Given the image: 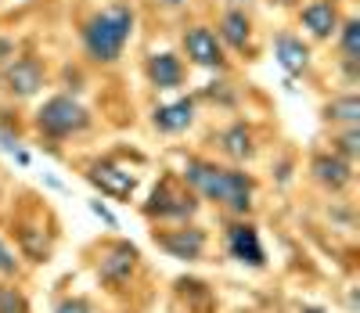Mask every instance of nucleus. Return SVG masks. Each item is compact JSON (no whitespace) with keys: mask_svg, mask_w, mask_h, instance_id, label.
<instances>
[{"mask_svg":"<svg viewBox=\"0 0 360 313\" xmlns=\"http://www.w3.org/2000/svg\"><path fill=\"white\" fill-rule=\"evenodd\" d=\"M180 180H184L198 198L224 205L231 216H249L252 212L256 180L238 166H217L209 159H188Z\"/></svg>","mask_w":360,"mask_h":313,"instance_id":"obj_1","label":"nucleus"},{"mask_svg":"<svg viewBox=\"0 0 360 313\" xmlns=\"http://www.w3.org/2000/svg\"><path fill=\"white\" fill-rule=\"evenodd\" d=\"M130 37H134V11L127 4H115L83 25V51L98 65H112V61L123 58Z\"/></svg>","mask_w":360,"mask_h":313,"instance_id":"obj_2","label":"nucleus"},{"mask_svg":"<svg viewBox=\"0 0 360 313\" xmlns=\"http://www.w3.org/2000/svg\"><path fill=\"white\" fill-rule=\"evenodd\" d=\"M90 267H94V277L98 285L108 288V292H127L137 274H141V253L137 245L127 241V238H108L101 245H94V260H90Z\"/></svg>","mask_w":360,"mask_h":313,"instance_id":"obj_3","label":"nucleus"},{"mask_svg":"<svg viewBox=\"0 0 360 313\" xmlns=\"http://www.w3.org/2000/svg\"><path fill=\"white\" fill-rule=\"evenodd\" d=\"M198 205H202L198 195H195L180 177H162V180L152 187L148 202L141 205V212H144L155 227H162V224H188L191 216L198 212Z\"/></svg>","mask_w":360,"mask_h":313,"instance_id":"obj_4","label":"nucleus"},{"mask_svg":"<svg viewBox=\"0 0 360 313\" xmlns=\"http://www.w3.org/2000/svg\"><path fill=\"white\" fill-rule=\"evenodd\" d=\"M86 127H90V112L69 94H54L37 108V130L51 141H69Z\"/></svg>","mask_w":360,"mask_h":313,"instance_id":"obj_5","label":"nucleus"},{"mask_svg":"<svg viewBox=\"0 0 360 313\" xmlns=\"http://www.w3.org/2000/svg\"><path fill=\"white\" fill-rule=\"evenodd\" d=\"M152 241L162 248V253L176 263H202L205 253H209V234L202 227H195L191 220L188 224H162L152 231Z\"/></svg>","mask_w":360,"mask_h":313,"instance_id":"obj_6","label":"nucleus"},{"mask_svg":"<svg viewBox=\"0 0 360 313\" xmlns=\"http://www.w3.org/2000/svg\"><path fill=\"white\" fill-rule=\"evenodd\" d=\"M224 248L234 263H242L249 270H263L266 267V248H263V238H259V227L245 216H238L234 224H227V234H224Z\"/></svg>","mask_w":360,"mask_h":313,"instance_id":"obj_7","label":"nucleus"},{"mask_svg":"<svg viewBox=\"0 0 360 313\" xmlns=\"http://www.w3.org/2000/svg\"><path fill=\"white\" fill-rule=\"evenodd\" d=\"M86 180L94 184L101 195L119 198V202H130V198H134V187H137L134 173H130V170H123V166H115L112 159L90 162V166H86Z\"/></svg>","mask_w":360,"mask_h":313,"instance_id":"obj_8","label":"nucleus"},{"mask_svg":"<svg viewBox=\"0 0 360 313\" xmlns=\"http://www.w3.org/2000/svg\"><path fill=\"white\" fill-rule=\"evenodd\" d=\"M44 79H47V72L40 65V58H29V54L4 61V72H0V83H4L15 98H33L44 87Z\"/></svg>","mask_w":360,"mask_h":313,"instance_id":"obj_9","label":"nucleus"},{"mask_svg":"<svg viewBox=\"0 0 360 313\" xmlns=\"http://www.w3.org/2000/svg\"><path fill=\"white\" fill-rule=\"evenodd\" d=\"M310 177L324 187V191H346L353 184V162L342 159L339 151H317L310 159Z\"/></svg>","mask_w":360,"mask_h":313,"instance_id":"obj_10","label":"nucleus"},{"mask_svg":"<svg viewBox=\"0 0 360 313\" xmlns=\"http://www.w3.org/2000/svg\"><path fill=\"white\" fill-rule=\"evenodd\" d=\"M184 54L191 58V65L224 69V44L213 29H205V25H191L184 33Z\"/></svg>","mask_w":360,"mask_h":313,"instance_id":"obj_11","label":"nucleus"},{"mask_svg":"<svg viewBox=\"0 0 360 313\" xmlns=\"http://www.w3.org/2000/svg\"><path fill=\"white\" fill-rule=\"evenodd\" d=\"M299 22H303V29L314 37V40H328L339 33V8L335 0H310V4L303 8V15H299Z\"/></svg>","mask_w":360,"mask_h":313,"instance_id":"obj_12","label":"nucleus"},{"mask_svg":"<svg viewBox=\"0 0 360 313\" xmlns=\"http://www.w3.org/2000/svg\"><path fill=\"white\" fill-rule=\"evenodd\" d=\"M152 122L159 134H184L195 122V98H176L169 105H159L152 112Z\"/></svg>","mask_w":360,"mask_h":313,"instance_id":"obj_13","label":"nucleus"},{"mask_svg":"<svg viewBox=\"0 0 360 313\" xmlns=\"http://www.w3.org/2000/svg\"><path fill=\"white\" fill-rule=\"evenodd\" d=\"M144 72H148V79H152V87L173 90V87L184 83V61H180L176 54H169V51H162V54L148 58V69Z\"/></svg>","mask_w":360,"mask_h":313,"instance_id":"obj_14","label":"nucleus"},{"mask_svg":"<svg viewBox=\"0 0 360 313\" xmlns=\"http://www.w3.org/2000/svg\"><path fill=\"white\" fill-rule=\"evenodd\" d=\"M274 54H278V65H281L288 76H299V72L310 69V47L299 40V37H292V33H281V37H278Z\"/></svg>","mask_w":360,"mask_h":313,"instance_id":"obj_15","label":"nucleus"},{"mask_svg":"<svg viewBox=\"0 0 360 313\" xmlns=\"http://www.w3.org/2000/svg\"><path fill=\"white\" fill-rule=\"evenodd\" d=\"M220 148H224L227 159L249 162L252 155H256V137H252V130L245 127V122H234V127H227V130L220 134Z\"/></svg>","mask_w":360,"mask_h":313,"instance_id":"obj_16","label":"nucleus"},{"mask_svg":"<svg viewBox=\"0 0 360 313\" xmlns=\"http://www.w3.org/2000/svg\"><path fill=\"white\" fill-rule=\"evenodd\" d=\"M220 44H227V47H234V51H245V44H249V37H252V25H249V15L245 11H227L224 18H220Z\"/></svg>","mask_w":360,"mask_h":313,"instance_id":"obj_17","label":"nucleus"},{"mask_svg":"<svg viewBox=\"0 0 360 313\" xmlns=\"http://www.w3.org/2000/svg\"><path fill=\"white\" fill-rule=\"evenodd\" d=\"M324 119L328 122H339V127H356L360 122V98L356 94H342L332 105H324Z\"/></svg>","mask_w":360,"mask_h":313,"instance_id":"obj_18","label":"nucleus"},{"mask_svg":"<svg viewBox=\"0 0 360 313\" xmlns=\"http://www.w3.org/2000/svg\"><path fill=\"white\" fill-rule=\"evenodd\" d=\"M339 51H342V61L349 69L360 61V18L339 22Z\"/></svg>","mask_w":360,"mask_h":313,"instance_id":"obj_19","label":"nucleus"},{"mask_svg":"<svg viewBox=\"0 0 360 313\" xmlns=\"http://www.w3.org/2000/svg\"><path fill=\"white\" fill-rule=\"evenodd\" d=\"M0 313H33L25 292L15 288V281H0Z\"/></svg>","mask_w":360,"mask_h":313,"instance_id":"obj_20","label":"nucleus"},{"mask_svg":"<svg viewBox=\"0 0 360 313\" xmlns=\"http://www.w3.org/2000/svg\"><path fill=\"white\" fill-rule=\"evenodd\" d=\"M22 277V256L18 248H11L4 238H0V281H18Z\"/></svg>","mask_w":360,"mask_h":313,"instance_id":"obj_21","label":"nucleus"},{"mask_svg":"<svg viewBox=\"0 0 360 313\" xmlns=\"http://www.w3.org/2000/svg\"><path fill=\"white\" fill-rule=\"evenodd\" d=\"M332 151H339L342 159H349V162H353L356 155H360V130H356V127H346V130L335 137V148H332Z\"/></svg>","mask_w":360,"mask_h":313,"instance_id":"obj_22","label":"nucleus"},{"mask_svg":"<svg viewBox=\"0 0 360 313\" xmlns=\"http://www.w3.org/2000/svg\"><path fill=\"white\" fill-rule=\"evenodd\" d=\"M54 313H94V302H90L86 295H65L54 306Z\"/></svg>","mask_w":360,"mask_h":313,"instance_id":"obj_23","label":"nucleus"},{"mask_svg":"<svg viewBox=\"0 0 360 313\" xmlns=\"http://www.w3.org/2000/svg\"><path fill=\"white\" fill-rule=\"evenodd\" d=\"M90 209H94V216H101V220H105L112 231H119V220H115V216L108 212V205H105V202H90Z\"/></svg>","mask_w":360,"mask_h":313,"instance_id":"obj_24","label":"nucleus"},{"mask_svg":"<svg viewBox=\"0 0 360 313\" xmlns=\"http://www.w3.org/2000/svg\"><path fill=\"white\" fill-rule=\"evenodd\" d=\"M11 58H15V40L0 37V61H11Z\"/></svg>","mask_w":360,"mask_h":313,"instance_id":"obj_25","label":"nucleus"},{"mask_svg":"<svg viewBox=\"0 0 360 313\" xmlns=\"http://www.w3.org/2000/svg\"><path fill=\"white\" fill-rule=\"evenodd\" d=\"M299 313H328L324 306H314V302H307V306H299Z\"/></svg>","mask_w":360,"mask_h":313,"instance_id":"obj_26","label":"nucleus"},{"mask_svg":"<svg viewBox=\"0 0 360 313\" xmlns=\"http://www.w3.org/2000/svg\"><path fill=\"white\" fill-rule=\"evenodd\" d=\"M166 4H169V8H176V4H184V0H166Z\"/></svg>","mask_w":360,"mask_h":313,"instance_id":"obj_27","label":"nucleus"}]
</instances>
